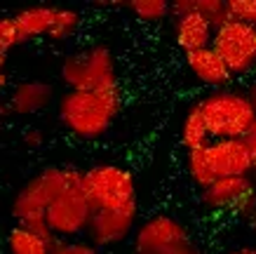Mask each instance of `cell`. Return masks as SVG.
<instances>
[{
  "label": "cell",
  "mask_w": 256,
  "mask_h": 254,
  "mask_svg": "<svg viewBox=\"0 0 256 254\" xmlns=\"http://www.w3.org/2000/svg\"><path fill=\"white\" fill-rule=\"evenodd\" d=\"M240 254H256V249H254V247H242Z\"/></svg>",
  "instance_id": "cell-31"
},
{
  "label": "cell",
  "mask_w": 256,
  "mask_h": 254,
  "mask_svg": "<svg viewBox=\"0 0 256 254\" xmlns=\"http://www.w3.org/2000/svg\"><path fill=\"white\" fill-rule=\"evenodd\" d=\"M52 254H99V247H94L87 240H62L52 249Z\"/></svg>",
  "instance_id": "cell-24"
},
{
  "label": "cell",
  "mask_w": 256,
  "mask_h": 254,
  "mask_svg": "<svg viewBox=\"0 0 256 254\" xmlns=\"http://www.w3.org/2000/svg\"><path fill=\"white\" fill-rule=\"evenodd\" d=\"M82 188L94 209L139 214L136 181L130 169L120 165H94L82 172Z\"/></svg>",
  "instance_id": "cell-3"
},
{
  "label": "cell",
  "mask_w": 256,
  "mask_h": 254,
  "mask_svg": "<svg viewBox=\"0 0 256 254\" xmlns=\"http://www.w3.org/2000/svg\"><path fill=\"white\" fill-rule=\"evenodd\" d=\"M238 212H240V216H242V219H244L247 223L256 226V191L249 195L247 200H244V205H242Z\"/></svg>",
  "instance_id": "cell-25"
},
{
  "label": "cell",
  "mask_w": 256,
  "mask_h": 254,
  "mask_svg": "<svg viewBox=\"0 0 256 254\" xmlns=\"http://www.w3.org/2000/svg\"><path fill=\"white\" fill-rule=\"evenodd\" d=\"M252 181H254V186H256V162H254V169H252Z\"/></svg>",
  "instance_id": "cell-32"
},
{
  "label": "cell",
  "mask_w": 256,
  "mask_h": 254,
  "mask_svg": "<svg viewBox=\"0 0 256 254\" xmlns=\"http://www.w3.org/2000/svg\"><path fill=\"white\" fill-rule=\"evenodd\" d=\"M198 106L204 116L212 141L242 139V134L256 123L254 104L249 94L240 90H212L198 101Z\"/></svg>",
  "instance_id": "cell-2"
},
{
  "label": "cell",
  "mask_w": 256,
  "mask_h": 254,
  "mask_svg": "<svg viewBox=\"0 0 256 254\" xmlns=\"http://www.w3.org/2000/svg\"><path fill=\"white\" fill-rule=\"evenodd\" d=\"M52 97H54V90L52 85L42 83V80H26V83H19L10 94V108L12 113H19V116H31V113H38L45 106L52 104Z\"/></svg>",
  "instance_id": "cell-14"
},
{
  "label": "cell",
  "mask_w": 256,
  "mask_h": 254,
  "mask_svg": "<svg viewBox=\"0 0 256 254\" xmlns=\"http://www.w3.org/2000/svg\"><path fill=\"white\" fill-rule=\"evenodd\" d=\"M26 144H42V132L40 130H28L26 132Z\"/></svg>",
  "instance_id": "cell-28"
},
{
  "label": "cell",
  "mask_w": 256,
  "mask_h": 254,
  "mask_svg": "<svg viewBox=\"0 0 256 254\" xmlns=\"http://www.w3.org/2000/svg\"><path fill=\"white\" fill-rule=\"evenodd\" d=\"M188 228L172 214H156L136 226L134 252L136 254H167L188 245Z\"/></svg>",
  "instance_id": "cell-8"
},
{
  "label": "cell",
  "mask_w": 256,
  "mask_h": 254,
  "mask_svg": "<svg viewBox=\"0 0 256 254\" xmlns=\"http://www.w3.org/2000/svg\"><path fill=\"white\" fill-rule=\"evenodd\" d=\"M62 80L73 92H99L118 87L116 57L108 47L94 45L68 54L62 64Z\"/></svg>",
  "instance_id": "cell-4"
},
{
  "label": "cell",
  "mask_w": 256,
  "mask_h": 254,
  "mask_svg": "<svg viewBox=\"0 0 256 254\" xmlns=\"http://www.w3.org/2000/svg\"><path fill=\"white\" fill-rule=\"evenodd\" d=\"M78 31H80V15L78 12H76V10L56 8L54 24H52V29H50L47 36L52 40H68Z\"/></svg>",
  "instance_id": "cell-20"
},
{
  "label": "cell",
  "mask_w": 256,
  "mask_h": 254,
  "mask_svg": "<svg viewBox=\"0 0 256 254\" xmlns=\"http://www.w3.org/2000/svg\"><path fill=\"white\" fill-rule=\"evenodd\" d=\"M186 169L188 177L200 191L210 188L216 181V172L212 167V158H210V146H200L193 151H186Z\"/></svg>",
  "instance_id": "cell-17"
},
{
  "label": "cell",
  "mask_w": 256,
  "mask_h": 254,
  "mask_svg": "<svg viewBox=\"0 0 256 254\" xmlns=\"http://www.w3.org/2000/svg\"><path fill=\"white\" fill-rule=\"evenodd\" d=\"M5 245H8V254H52V245L47 240L26 231L22 226H14L8 233Z\"/></svg>",
  "instance_id": "cell-18"
},
{
  "label": "cell",
  "mask_w": 256,
  "mask_h": 254,
  "mask_svg": "<svg viewBox=\"0 0 256 254\" xmlns=\"http://www.w3.org/2000/svg\"><path fill=\"white\" fill-rule=\"evenodd\" d=\"M198 12H200L214 29L224 26V24L230 19V17H228V3H226V0H198Z\"/></svg>",
  "instance_id": "cell-21"
},
{
  "label": "cell",
  "mask_w": 256,
  "mask_h": 254,
  "mask_svg": "<svg viewBox=\"0 0 256 254\" xmlns=\"http://www.w3.org/2000/svg\"><path fill=\"white\" fill-rule=\"evenodd\" d=\"M170 254H204V252H202V249H198L195 245H190V242H188V245L178 247V249H174V252H170Z\"/></svg>",
  "instance_id": "cell-29"
},
{
  "label": "cell",
  "mask_w": 256,
  "mask_h": 254,
  "mask_svg": "<svg viewBox=\"0 0 256 254\" xmlns=\"http://www.w3.org/2000/svg\"><path fill=\"white\" fill-rule=\"evenodd\" d=\"M212 167L216 172V179L224 177H252L254 158L249 155L240 139H218L210 144Z\"/></svg>",
  "instance_id": "cell-11"
},
{
  "label": "cell",
  "mask_w": 256,
  "mask_h": 254,
  "mask_svg": "<svg viewBox=\"0 0 256 254\" xmlns=\"http://www.w3.org/2000/svg\"><path fill=\"white\" fill-rule=\"evenodd\" d=\"M181 146L186 151H193V148H200V146H210L212 144V137H210V130H207V123H204V116L198 104L188 108L186 118L181 123Z\"/></svg>",
  "instance_id": "cell-16"
},
{
  "label": "cell",
  "mask_w": 256,
  "mask_h": 254,
  "mask_svg": "<svg viewBox=\"0 0 256 254\" xmlns=\"http://www.w3.org/2000/svg\"><path fill=\"white\" fill-rule=\"evenodd\" d=\"M240 141L244 144V148L249 151V155H252V158L256 160V123L252 125V127H249V130L244 132V134H242Z\"/></svg>",
  "instance_id": "cell-26"
},
{
  "label": "cell",
  "mask_w": 256,
  "mask_h": 254,
  "mask_svg": "<svg viewBox=\"0 0 256 254\" xmlns=\"http://www.w3.org/2000/svg\"><path fill=\"white\" fill-rule=\"evenodd\" d=\"M122 97L120 90H99V92H68L59 99L56 113L64 127L78 139H99L110 130L120 113Z\"/></svg>",
  "instance_id": "cell-1"
},
{
  "label": "cell",
  "mask_w": 256,
  "mask_h": 254,
  "mask_svg": "<svg viewBox=\"0 0 256 254\" xmlns=\"http://www.w3.org/2000/svg\"><path fill=\"white\" fill-rule=\"evenodd\" d=\"M5 66H8V52H2V50H0V92H2V87H5V83H8Z\"/></svg>",
  "instance_id": "cell-27"
},
{
  "label": "cell",
  "mask_w": 256,
  "mask_h": 254,
  "mask_svg": "<svg viewBox=\"0 0 256 254\" xmlns=\"http://www.w3.org/2000/svg\"><path fill=\"white\" fill-rule=\"evenodd\" d=\"M68 186V167H45L33 179L19 188L12 200V214L16 223L28 219H45L50 205L66 191Z\"/></svg>",
  "instance_id": "cell-6"
},
{
  "label": "cell",
  "mask_w": 256,
  "mask_h": 254,
  "mask_svg": "<svg viewBox=\"0 0 256 254\" xmlns=\"http://www.w3.org/2000/svg\"><path fill=\"white\" fill-rule=\"evenodd\" d=\"M136 231V214L127 212H110V209H94L92 221L87 226V242L94 247L120 245Z\"/></svg>",
  "instance_id": "cell-9"
},
{
  "label": "cell",
  "mask_w": 256,
  "mask_h": 254,
  "mask_svg": "<svg viewBox=\"0 0 256 254\" xmlns=\"http://www.w3.org/2000/svg\"><path fill=\"white\" fill-rule=\"evenodd\" d=\"M16 45H24V43L19 38V31H16L14 17H0V50L10 52Z\"/></svg>",
  "instance_id": "cell-23"
},
{
  "label": "cell",
  "mask_w": 256,
  "mask_h": 254,
  "mask_svg": "<svg viewBox=\"0 0 256 254\" xmlns=\"http://www.w3.org/2000/svg\"><path fill=\"white\" fill-rule=\"evenodd\" d=\"M214 33H216V29L200 12H188V15L174 19V40L184 50V54L212 47Z\"/></svg>",
  "instance_id": "cell-13"
},
{
  "label": "cell",
  "mask_w": 256,
  "mask_h": 254,
  "mask_svg": "<svg viewBox=\"0 0 256 254\" xmlns=\"http://www.w3.org/2000/svg\"><path fill=\"white\" fill-rule=\"evenodd\" d=\"M247 94H249V99H252V104H254V111H256V83L247 90Z\"/></svg>",
  "instance_id": "cell-30"
},
{
  "label": "cell",
  "mask_w": 256,
  "mask_h": 254,
  "mask_svg": "<svg viewBox=\"0 0 256 254\" xmlns=\"http://www.w3.org/2000/svg\"><path fill=\"white\" fill-rule=\"evenodd\" d=\"M214 52L224 59L230 76H247L256 69V29L242 22L228 19L218 26L212 40Z\"/></svg>",
  "instance_id": "cell-7"
},
{
  "label": "cell",
  "mask_w": 256,
  "mask_h": 254,
  "mask_svg": "<svg viewBox=\"0 0 256 254\" xmlns=\"http://www.w3.org/2000/svg\"><path fill=\"white\" fill-rule=\"evenodd\" d=\"M134 254H136V252H134ZM167 254H170V252H167Z\"/></svg>",
  "instance_id": "cell-34"
},
{
  "label": "cell",
  "mask_w": 256,
  "mask_h": 254,
  "mask_svg": "<svg viewBox=\"0 0 256 254\" xmlns=\"http://www.w3.org/2000/svg\"><path fill=\"white\" fill-rule=\"evenodd\" d=\"M94 207L82 188V172L68 167V186L47 209V226L59 240H76L87 233Z\"/></svg>",
  "instance_id": "cell-5"
},
{
  "label": "cell",
  "mask_w": 256,
  "mask_h": 254,
  "mask_svg": "<svg viewBox=\"0 0 256 254\" xmlns=\"http://www.w3.org/2000/svg\"><path fill=\"white\" fill-rule=\"evenodd\" d=\"M186 69L193 73L198 83L214 87V90H226V85L233 80L228 66L224 59L214 52V47H204V50H195L186 54Z\"/></svg>",
  "instance_id": "cell-12"
},
{
  "label": "cell",
  "mask_w": 256,
  "mask_h": 254,
  "mask_svg": "<svg viewBox=\"0 0 256 254\" xmlns=\"http://www.w3.org/2000/svg\"><path fill=\"white\" fill-rule=\"evenodd\" d=\"M228 3V17L233 22H242L256 29V0H226Z\"/></svg>",
  "instance_id": "cell-22"
},
{
  "label": "cell",
  "mask_w": 256,
  "mask_h": 254,
  "mask_svg": "<svg viewBox=\"0 0 256 254\" xmlns=\"http://www.w3.org/2000/svg\"><path fill=\"white\" fill-rule=\"evenodd\" d=\"M254 191L256 186L252 181V177H224L216 179L210 188L202 191L200 205L210 214L228 212V209H240Z\"/></svg>",
  "instance_id": "cell-10"
},
{
  "label": "cell",
  "mask_w": 256,
  "mask_h": 254,
  "mask_svg": "<svg viewBox=\"0 0 256 254\" xmlns=\"http://www.w3.org/2000/svg\"><path fill=\"white\" fill-rule=\"evenodd\" d=\"M56 17V8H47V5H38V8L22 10L19 15H14V24L22 43H28L31 38L38 36H47Z\"/></svg>",
  "instance_id": "cell-15"
},
{
  "label": "cell",
  "mask_w": 256,
  "mask_h": 254,
  "mask_svg": "<svg viewBox=\"0 0 256 254\" xmlns=\"http://www.w3.org/2000/svg\"><path fill=\"white\" fill-rule=\"evenodd\" d=\"M228 254H240V249H235V252H228Z\"/></svg>",
  "instance_id": "cell-33"
},
{
  "label": "cell",
  "mask_w": 256,
  "mask_h": 254,
  "mask_svg": "<svg viewBox=\"0 0 256 254\" xmlns=\"http://www.w3.org/2000/svg\"><path fill=\"white\" fill-rule=\"evenodd\" d=\"M120 5L127 12H132L136 19L148 24H158L172 15L167 0H122Z\"/></svg>",
  "instance_id": "cell-19"
}]
</instances>
